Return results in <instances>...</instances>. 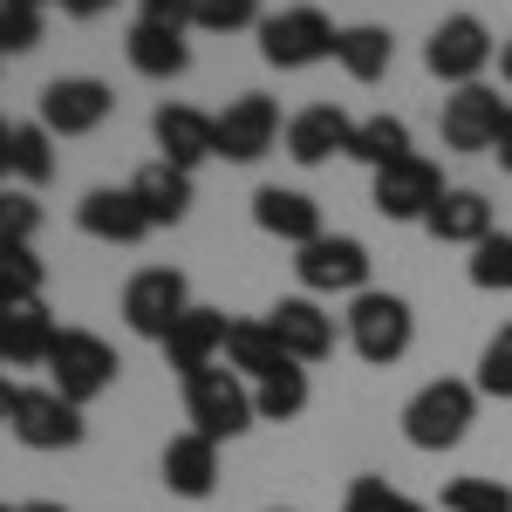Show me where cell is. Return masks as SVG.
Listing matches in <instances>:
<instances>
[{
  "instance_id": "8d00e7d4",
  "label": "cell",
  "mask_w": 512,
  "mask_h": 512,
  "mask_svg": "<svg viewBox=\"0 0 512 512\" xmlns=\"http://www.w3.org/2000/svg\"><path fill=\"white\" fill-rule=\"evenodd\" d=\"M41 28V7H0V55H35Z\"/></svg>"
},
{
  "instance_id": "bcb514c9",
  "label": "cell",
  "mask_w": 512,
  "mask_h": 512,
  "mask_svg": "<svg viewBox=\"0 0 512 512\" xmlns=\"http://www.w3.org/2000/svg\"><path fill=\"white\" fill-rule=\"evenodd\" d=\"M0 383H7V355H0Z\"/></svg>"
},
{
  "instance_id": "7402d4cb",
  "label": "cell",
  "mask_w": 512,
  "mask_h": 512,
  "mask_svg": "<svg viewBox=\"0 0 512 512\" xmlns=\"http://www.w3.org/2000/svg\"><path fill=\"white\" fill-rule=\"evenodd\" d=\"M55 315H48V301H0V355L14 362V369H41L48 349H55Z\"/></svg>"
},
{
  "instance_id": "f35d334b",
  "label": "cell",
  "mask_w": 512,
  "mask_h": 512,
  "mask_svg": "<svg viewBox=\"0 0 512 512\" xmlns=\"http://www.w3.org/2000/svg\"><path fill=\"white\" fill-rule=\"evenodd\" d=\"M110 7H117V0H62V14H69V21H103Z\"/></svg>"
},
{
  "instance_id": "ffe728a7",
  "label": "cell",
  "mask_w": 512,
  "mask_h": 512,
  "mask_svg": "<svg viewBox=\"0 0 512 512\" xmlns=\"http://www.w3.org/2000/svg\"><path fill=\"white\" fill-rule=\"evenodd\" d=\"M424 233L437 239V246H465L472 253L478 239L499 233V219H492V198L472 192V185H451V192L431 205V219H424Z\"/></svg>"
},
{
  "instance_id": "d6986e66",
  "label": "cell",
  "mask_w": 512,
  "mask_h": 512,
  "mask_svg": "<svg viewBox=\"0 0 512 512\" xmlns=\"http://www.w3.org/2000/svg\"><path fill=\"white\" fill-rule=\"evenodd\" d=\"M158 472H164V492H171V499H192V506H198V499L219 492V444L198 437V431L171 437L164 458H158Z\"/></svg>"
},
{
  "instance_id": "f1b7e54d",
  "label": "cell",
  "mask_w": 512,
  "mask_h": 512,
  "mask_svg": "<svg viewBox=\"0 0 512 512\" xmlns=\"http://www.w3.org/2000/svg\"><path fill=\"white\" fill-rule=\"evenodd\" d=\"M14 178L35 192L55 178V137L41 130V123H14Z\"/></svg>"
},
{
  "instance_id": "277c9868",
  "label": "cell",
  "mask_w": 512,
  "mask_h": 512,
  "mask_svg": "<svg viewBox=\"0 0 512 512\" xmlns=\"http://www.w3.org/2000/svg\"><path fill=\"white\" fill-rule=\"evenodd\" d=\"M192 280L178 274V267H137V274L123 280V328L130 335H144V342H171V328L192 315Z\"/></svg>"
},
{
  "instance_id": "ba28073f",
  "label": "cell",
  "mask_w": 512,
  "mask_h": 512,
  "mask_svg": "<svg viewBox=\"0 0 512 512\" xmlns=\"http://www.w3.org/2000/svg\"><path fill=\"white\" fill-rule=\"evenodd\" d=\"M110 110H117V89L103 76H55L35 96V123L48 137H89L110 123Z\"/></svg>"
},
{
  "instance_id": "4316f807",
  "label": "cell",
  "mask_w": 512,
  "mask_h": 512,
  "mask_svg": "<svg viewBox=\"0 0 512 512\" xmlns=\"http://www.w3.org/2000/svg\"><path fill=\"white\" fill-rule=\"evenodd\" d=\"M349 158L369 164V171H390V164H403V158H410V123H403V117H362V123H355Z\"/></svg>"
},
{
  "instance_id": "ee69618b",
  "label": "cell",
  "mask_w": 512,
  "mask_h": 512,
  "mask_svg": "<svg viewBox=\"0 0 512 512\" xmlns=\"http://www.w3.org/2000/svg\"><path fill=\"white\" fill-rule=\"evenodd\" d=\"M499 76L512 82V41H506V48H499Z\"/></svg>"
},
{
  "instance_id": "ab89813d",
  "label": "cell",
  "mask_w": 512,
  "mask_h": 512,
  "mask_svg": "<svg viewBox=\"0 0 512 512\" xmlns=\"http://www.w3.org/2000/svg\"><path fill=\"white\" fill-rule=\"evenodd\" d=\"M7 178H14V123L0 117V185H7Z\"/></svg>"
},
{
  "instance_id": "b9f144b4",
  "label": "cell",
  "mask_w": 512,
  "mask_h": 512,
  "mask_svg": "<svg viewBox=\"0 0 512 512\" xmlns=\"http://www.w3.org/2000/svg\"><path fill=\"white\" fill-rule=\"evenodd\" d=\"M14 390H21V383H0V424H7V410H14Z\"/></svg>"
},
{
  "instance_id": "7a4b0ae2",
  "label": "cell",
  "mask_w": 512,
  "mask_h": 512,
  "mask_svg": "<svg viewBox=\"0 0 512 512\" xmlns=\"http://www.w3.org/2000/svg\"><path fill=\"white\" fill-rule=\"evenodd\" d=\"M185 417H192V431L212 437V444H233V437H246L253 424H260L246 376L226 369V362H212V369L185 376Z\"/></svg>"
},
{
  "instance_id": "7bdbcfd3",
  "label": "cell",
  "mask_w": 512,
  "mask_h": 512,
  "mask_svg": "<svg viewBox=\"0 0 512 512\" xmlns=\"http://www.w3.org/2000/svg\"><path fill=\"white\" fill-rule=\"evenodd\" d=\"M0 512H62V506H48V499H35V506H0Z\"/></svg>"
},
{
  "instance_id": "603a6c76",
  "label": "cell",
  "mask_w": 512,
  "mask_h": 512,
  "mask_svg": "<svg viewBox=\"0 0 512 512\" xmlns=\"http://www.w3.org/2000/svg\"><path fill=\"white\" fill-rule=\"evenodd\" d=\"M226 335H233V321L219 315V308H192V315L171 328V342H164V362H171L178 376H198V369L226 362Z\"/></svg>"
},
{
  "instance_id": "44dd1931",
  "label": "cell",
  "mask_w": 512,
  "mask_h": 512,
  "mask_svg": "<svg viewBox=\"0 0 512 512\" xmlns=\"http://www.w3.org/2000/svg\"><path fill=\"white\" fill-rule=\"evenodd\" d=\"M123 62H130L144 82H178L185 69H192V41H185V28L130 21V35H123Z\"/></svg>"
},
{
  "instance_id": "3957f363",
  "label": "cell",
  "mask_w": 512,
  "mask_h": 512,
  "mask_svg": "<svg viewBox=\"0 0 512 512\" xmlns=\"http://www.w3.org/2000/svg\"><path fill=\"white\" fill-rule=\"evenodd\" d=\"M342 328H349V349L362 355L369 369L403 362V355H410V342H417V315H410V301H403V294H383V287L355 294L349 315H342Z\"/></svg>"
},
{
  "instance_id": "83f0119b",
  "label": "cell",
  "mask_w": 512,
  "mask_h": 512,
  "mask_svg": "<svg viewBox=\"0 0 512 512\" xmlns=\"http://www.w3.org/2000/svg\"><path fill=\"white\" fill-rule=\"evenodd\" d=\"M308 369L301 362H287V369H274L267 383H253V410H260V424H294L301 410H308Z\"/></svg>"
},
{
  "instance_id": "5b68a950",
  "label": "cell",
  "mask_w": 512,
  "mask_h": 512,
  "mask_svg": "<svg viewBox=\"0 0 512 512\" xmlns=\"http://www.w3.org/2000/svg\"><path fill=\"white\" fill-rule=\"evenodd\" d=\"M41 369H48V390H62L69 403H96V396L123 376V355L110 349L96 328H62Z\"/></svg>"
},
{
  "instance_id": "52a82bcc",
  "label": "cell",
  "mask_w": 512,
  "mask_h": 512,
  "mask_svg": "<svg viewBox=\"0 0 512 512\" xmlns=\"http://www.w3.org/2000/svg\"><path fill=\"white\" fill-rule=\"evenodd\" d=\"M7 431L21 437L28 451H76L89 424H82V403H69L48 383H21L14 390V410H7Z\"/></svg>"
},
{
  "instance_id": "9c48e42d",
  "label": "cell",
  "mask_w": 512,
  "mask_h": 512,
  "mask_svg": "<svg viewBox=\"0 0 512 512\" xmlns=\"http://www.w3.org/2000/svg\"><path fill=\"white\" fill-rule=\"evenodd\" d=\"M424 69L437 82H451V89H472L492 69V28L478 14H444L431 28V41H424Z\"/></svg>"
},
{
  "instance_id": "d4e9b609",
  "label": "cell",
  "mask_w": 512,
  "mask_h": 512,
  "mask_svg": "<svg viewBox=\"0 0 512 512\" xmlns=\"http://www.w3.org/2000/svg\"><path fill=\"white\" fill-rule=\"evenodd\" d=\"M294 355L280 349V335L267 328V315L260 321H233V335H226V369H239L246 383H267L274 369H287Z\"/></svg>"
},
{
  "instance_id": "6da1fadb",
  "label": "cell",
  "mask_w": 512,
  "mask_h": 512,
  "mask_svg": "<svg viewBox=\"0 0 512 512\" xmlns=\"http://www.w3.org/2000/svg\"><path fill=\"white\" fill-rule=\"evenodd\" d=\"M472 424H478V383H465V376H437L403 403V444L410 451H451V444H465Z\"/></svg>"
},
{
  "instance_id": "2e32d148",
  "label": "cell",
  "mask_w": 512,
  "mask_h": 512,
  "mask_svg": "<svg viewBox=\"0 0 512 512\" xmlns=\"http://www.w3.org/2000/svg\"><path fill=\"white\" fill-rule=\"evenodd\" d=\"M287 158L294 164H328V158H349L355 144V117L342 103H308V110H294L287 117Z\"/></svg>"
},
{
  "instance_id": "4dcf8cb0",
  "label": "cell",
  "mask_w": 512,
  "mask_h": 512,
  "mask_svg": "<svg viewBox=\"0 0 512 512\" xmlns=\"http://www.w3.org/2000/svg\"><path fill=\"white\" fill-rule=\"evenodd\" d=\"M48 267L35 260V246H0V301H41Z\"/></svg>"
},
{
  "instance_id": "8992f818",
  "label": "cell",
  "mask_w": 512,
  "mask_h": 512,
  "mask_svg": "<svg viewBox=\"0 0 512 512\" xmlns=\"http://www.w3.org/2000/svg\"><path fill=\"white\" fill-rule=\"evenodd\" d=\"M335 41H342V28L321 7H280L260 21V62L267 69H315V62H335Z\"/></svg>"
},
{
  "instance_id": "ac0fdd59",
  "label": "cell",
  "mask_w": 512,
  "mask_h": 512,
  "mask_svg": "<svg viewBox=\"0 0 512 512\" xmlns=\"http://www.w3.org/2000/svg\"><path fill=\"white\" fill-rule=\"evenodd\" d=\"M253 226L274 233V239H287L294 253L328 233V226H321V205L308 192H294V185H260V192H253Z\"/></svg>"
},
{
  "instance_id": "f546056e",
  "label": "cell",
  "mask_w": 512,
  "mask_h": 512,
  "mask_svg": "<svg viewBox=\"0 0 512 512\" xmlns=\"http://www.w3.org/2000/svg\"><path fill=\"white\" fill-rule=\"evenodd\" d=\"M465 274H472L478 294H512V233L506 226L472 246V267H465Z\"/></svg>"
},
{
  "instance_id": "cb8c5ba5",
  "label": "cell",
  "mask_w": 512,
  "mask_h": 512,
  "mask_svg": "<svg viewBox=\"0 0 512 512\" xmlns=\"http://www.w3.org/2000/svg\"><path fill=\"white\" fill-rule=\"evenodd\" d=\"M130 192H137V205H144L151 233H164V226H185V212H192V171H178V164L151 158L137 178H130Z\"/></svg>"
},
{
  "instance_id": "8fae6325",
  "label": "cell",
  "mask_w": 512,
  "mask_h": 512,
  "mask_svg": "<svg viewBox=\"0 0 512 512\" xmlns=\"http://www.w3.org/2000/svg\"><path fill=\"white\" fill-rule=\"evenodd\" d=\"M294 274H301V294H369V246L349 233H321L315 246L294 253Z\"/></svg>"
},
{
  "instance_id": "7c38bea8",
  "label": "cell",
  "mask_w": 512,
  "mask_h": 512,
  "mask_svg": "<svg viewBox=\"0 0 512 512\" xmlns=\"http://www.w3.org/2000/svg\"><path fill=\"white\" fill-rule=\"evenodd\" d=\"M280 137H287V123H280L274 96H233L219 110V158L226 164H260Z\"/></svg>"
},
{
  "instance_id": "60d3db41",
  "label": "cell",
  "mask_w": 512,
  "mask_h": 512,
  "mask_svg": "<svg viewBox=\"0 0 512 512\" xmlns=\"http://www.w3.org/2000/svg\"><path fill=\"white\" fill-rule=\"evenodd\" d=\"M492 158H499V171H512V110H506V123H499V144H492Z\"/></svg>"
},
{
  "instance_id": "1f68e13d",
  "label": "cell",
  "mask_w": 512,
  "mask_h": 512,
  "mask_svg": "<svg viewBox=\"0 0 512 512\" xmlns=\"http://www.w3.org/2000/svg\"><path fill=\"white\" fill-rule=\"evenodd\" d=\"M444 512H512V485L506 478H451L444 485V499H437Z\"/></svg>"
},
{
  "instance_id": "d590c367",
  "label": "cell",
  "mask_w": 512,
  "mask_h": 512,
  "mask_svg": "<svg viewBox=\"0 0 512 512\" xmlns=\"http://www.w3.org/2000/svg\"><path fill=\"white\" fill-rule=\"evenodd\" d=\"M342 512H431V506H417L410 492H396L390 478L362 472V478L349 485V499H342Z\"/></svg>"
},
{
  "instance_id": "7dc6e473",
  "label": "cell",
  "mask_w": 512,
  "mask_h": 512,
  "mask_svg": "<svg viewBox=\"0 0 512 512\" xmlns=\"http://www.w3.org/2000/svg\"><path fill=\"white\" fill-rule=\"evenodd\" d=\"M267 512H294V506H267Z\"/></svg>"
},
{
  "instance_id": "e0dca14e",
  "label": "cell",
  "mask_w": 512,
  "mask_h": 512,
  "mask_svg": "<svg viewBox=\"0 0 512 512\" xmlns=\"http://www.w3.org/2000/svg\"><path fill=\"white\" fill-rule=\"evenodd\" d=\"M76 226L89 239H103V246H137V239H151V219H144V205H137L130 185H96V192H82Z\"/></svg>"
},
{
  "instance_id": "d6a6232c",
  "label": "cell",
  "mask_w": 512,
  "mask_h": 512,
  "mask_svg": "<svg viewBox=\"0 0 512 512\" xmlns=\"http://www.w3.org/2000/svg\"><path fill=\"white\" fill-rule=\"evenodd\" d=\"M41 233V205L28 185H0V246H35Z\"/></svg>"
},
{
  "instance_id": "30bf717a",
  "label": "cell",
  "mask_w": 512,
  "mask_h": 512,
  "mask_svg": "<svg viewBox=\"0 0 512 512\" xmlns=\"http://www.w3.org/2000/svg\"><path fill=\"white\" fill-rule=\"evenodd\" d=\"M451 192L444 185V171H437L424 151H410L403 164H390V171H376V185H369V205L390 219V226H424L431 219V205Z\"/></svg>"
},
{
  "instance_id": "4fadbf2b",
  "label": "cell",
  "mask_w": 512,
  "mask_h": 512,
  "mask_svg": "<svg viewBox=\"0 0 512 512\" xmlns=\"http://www.w3.org/2000/svg\"><path fill=\"white\" fill-rule=\"evenodd\" d=\"M506 96L499 89H485V82H472V89H451L444 96V117H437V130H444V144L451 151H492L499 144V123H506Z\"/></svg>"
},
{
  "instance_id": "e575fe53",
  "label": "cell",
  "mask_w": 512,
  "mask_h": 512,
  "mask_svg": "<svg viewBox=\"0 0 512 512\" xmlns=\"http://www.w3.org/2000/svg\"><path fill=\"white\" fill-rule=\"evenodd\" d=\"M478 396H492V403H512V321L485 342V355H478Z\"/></svg>"
},
{
  "instance_id": "9a60e30c",
  "label": "cell",
  "mask_w": 512,
  "mask_h": 512,
  "mask_svg": "<svg viewBox=\"0 0 512 512\" xmlns=\"http://www.w3.org/2000/svg\"><path fill=\"white\" fill-rule=\"evenodd\" d=\"M151 137H158V158L178 164V171H198L205 158H219V117H205L192 103H158Z\"/></svg>"
},
{
  "instance_id": "f6af8a7d",
  "label": "cell",
  "mask_w": 512,
  "mask_h": 512,
  "mask_svg": "<svg viewBox=\"0 0 512 512\" xmlns=\"http://www.w3.org/2000/svg\"><path fill=\"white\" fill-rule=\"evenodd\" d=\"M0 7H48V0H0Z\"/></svg>"
},
{
  "instance_id": "74e56055",
  "label": "cell",
  "mask_w": 512,
  "mask_h": 512,
  "mask_svg": "<svg viewBox=\"0 0 512 512\" xmlns=\"http://www.w3.org/2000/svg\"><path fill=\"white\" fill-rule=\"evenodd\" d=\"M137 21H158V28H192L198 0H137Z\"/></svg>"
},
{
  "instance_id": "484cf974",
  "label": "cell",
  "mask_w": 512,
  "mask_h": 512,
  "mask_svg": "<svg viewBox=\"0 0 512 512\" xmlns=\"http://www.w3.org/2000/svg\"><path fill=\"white\" fill-rule=\"evenodd\" d=\"M335 62L349 69V82H383L396 62V41L383 21H349L342 28V41H335Z\"/></svg>"
},
{
  "instance_id": "5bb4252c",
  "label": "cell",
  "mask_w": 512,
  "mask_h": 512,
  "mask_svg": "<svg viewBox=\"0 0 512 512\" xmlns=\"http://www.w3.org/2000/svg\"><path fill=\"white\" fill-rule=\"evenodd\" d=\"M267 328L280 335V349L294 355L301 369H308V362H328V355H335V315L321 308L315 294H280L274 308H267Z\"/></svg>"
},
{
  "instance_id": "836d02e7",
  "label": "cell",
  "mask_w": 512,
  "mask_h": 512,
  "mask_svg": "<svg viewBox=\"0 0 512 512\" xmlns=\"http://www.w3.org/2000/svg\"><path fill=\"white\" fill-rule=\"evenodd\" d=\"M260 21H267V7L260 0H198V21L192 28H205V35H260Z\"/></svg>"
}]
</instances>
